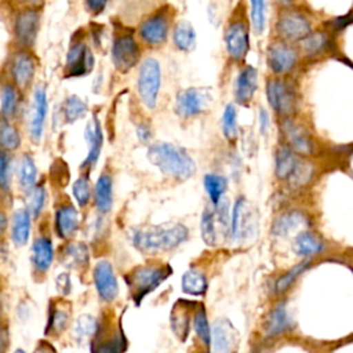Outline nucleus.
Segmentation results:
<instances>
[{
    "label": "nucleus",
    "instance_id": "obj_1",
    "mask_svg": "<svg viewBox=\"0 0 353 353\" xmlns=\"http://www.w3.org/2000/svg\"><path fill=\"white\" fill-rule=\"evenodd\" d=\"M188 236V228L182 223H164L130 230V240L132 245L145 254L170 251L183 243Z\"/></svg>",
    "mask_w": 353,
    "mask_h": 353
},
{
    "label": "nucleus",
    "instance_id": "obj_2",
    "mask_svg": "<svg viewBox=\"0 0 353 353\" xmlns=\"http://www.w3.org/2000/svg\"><path fill=\"white\" fill-rule=\"evenodd\" d=\"M148 160L163 174L175 179H188L196 172L194 160L181 146L168 142H157L149 146Z\"/></svg>",
    "mask_w": 353,
    "mask_h": 353
},
{
    "label": "nucleus",
    "instance_id": "obj_3",
    "mask_svg": "<svg viewBox=\"0 0 353 353\" xmlns=\"http://www.w3.org/2000/svg\"><path fill=\"white\" fill-rule=\"evenodd\" d=\"M171 273L172 269L170 265H145L135 268L125 276V283L130 288L134 302L139 305L141 301L153 290H156Z\"/></svg>",
    "mask_w": 353,
    "mask_h": 353
},
{
    "label": "nucleus",
    "instance_id": "obj_4",
    "mask_svg": "<svg viewBox=\"0 0 353 353\" xmlns=\"http://www.w3.org/2000/svg\"><path fill=\"white\" fill-rule=\"evenodd\" d=\"M266 98L273 112L281 117H290L298 106L295 84L285 76H273L266 80Z\"/></svg>",
    "mask_w": 353,
    "mask_h": 353
},
{
    "label": "nucleus",
    "instance_id": "obj_5",
    "mask_svg": "<svg viewBox=\"0 0 353 353\" xmlns=\"http://www.w3.org/2000/svg\"><path fill=\"white\" fill-rule=\"evenodd\" d=\"M277 39L287 43H299L312 32L310 21L305 14L291 8H283L274 21Z\"/></svg>",
    "mask_w": 353,
    "mask_h": 353
},
{
    "label": "nucleus",
    "instance_id": "obj_6",
    "mask_svg": "<svg viewBox=\"0 0 353 353\" xmlns=\"http://www.w3.org/2000/svg\"><path fill=\"white\" fill-rule=\"evenodd\" d=\"M266 65L273 76H287L298 65L299 51L292 43L277 39L266 47Z\"/></svg>",
    "mask_w": 353,
    "mask_h": 353
},
{
    "label": "nucleus",
    "instance_id": "obj_7",
    "mask_svg": "<svg viewBox=\"0 0 353 353\" xmlns=\"http://www.w3.org/2000/svg\"><path fill=\"white\" fill-rule=\"evenodd\" d=\"M225 47L233 61H244L250 50V26L245 18L237 17L228 23L225 29Z\"/></svg>",
    "mask_w": 353,
    "mask_h": 353
},
{
    "label": "nucleus",
    "instance_id": "obj_8",
    "mask_svg": "<svg viewBox=\"0 0 353 353\" xmlns=\"http://www.w3.org/2000/svg\"><path fill=\"white\" fill-rule=\"evenodd\" d=\"M161 83L160 65L154 58H148L142 62L138 76V91L146 108L153 109L157 102L159 88Z\"/></svg>",
    "mask_w": 353,
    "mask_h": 353
},
{
    "label": "nucleus",
    "instance_id": "obj_9",
    "mask_svg": "<svg viewBox=\"0 0 353 353\" xmlns=\"http://www.w3.org/2000/svg\"><path fill=\"white\" fill-rule=\"evenodd\" d=\"M139 47L131 34H119L113 40L112 61L120 72H128L139 59Z\"/></svg>",
    "mask_w": 353,
    "mask_h": 353
},
{
    "label": "nucleus",
    "instance_id": "obj_10",
    "mask_svg": "<svg viewBox=\"0 0 353 353\" xmlns=\"http://www.w3.org/2000/svg\"><path fill=\"white\" fill-rule=\"evenodd\" d=\"M211 102V95L203 88H188L179 91L175 101V112L181 117H193L203 113Z\"/></svg>",
    "mask_w": 353,
    "mask_h": 353
},
{
    "label": "nucleus",
    "instance_id": "obj_11",
    "mask_svg": "<svg viewBox=\"0 0 353 353\" xmlns=\"http://www.w3.org/2000/svg\"><path fill=\"white\" fill-rule=\"evenodd\" d=\"M94 284L99 298L105 302L113 301L119 294L117 277L109 261H99L94 268Z\"/></svg>",
    "mask_w": 353,
    "mask_h": 353
},
{
    "label": "nucleus",
    "instance_id": "obj_12",
    "mask_svg": "<svg viewBox=\"0 0 353 353\" xmlns=\"http://www.w3.org/2000/svg\"><path fill=\"white\" fill-rule=\"evenodd\" d=\"M214 353H234L239 345V332L226 319H218L211 330Z\"/></svg>",
    "mask_w": 353,
    "mask_h": 353
},
{
    "label": "nucleus",
    "instance_id": "obj_13",
    "mask_svg": "<svg viewBox=\"0 0 353 353\" xmlns=\"http://www.w3.org/2000/svg\"><path fill=\"white\" fill-rule=\"evenodd\" d=\"M258 88V70L245 65L240 69L234 81V99L240 105H248Z\"/></svg>",
    "mask_w": 353,
    "mask_h": 353
},
{
    "label": "nucleus",
    "instance_id": "obj_14",
    "mask_svg": "<svg viewBox=\"0 0 353 353\" xmlns=\"http://www.w3.org/2000/svg\"><path fill=\"white\" fill-rule=\"evenodd\" d=\"M281 132L288 146L299 154H309L313 150V143L306 131L290 117H283Z\"/></svg>",
    "mask_w": 353,
    "mask_h": 353
},
{
    "label": "nucleus",
    "instance_id": "obj_15",
    "mask_svg": "<svg viewBox=\"0 0 353 353\" xmlns=\"http://www.w3.org/2000/svg\"><path fill=\"white\" fill-rule=\"evenodd\" d=\"M252 211L248 207L247 201L240 197L236 200L232 216H230V234L234 239H244L254 230L252 225Z\"/></svg>",
    "mask_w": 353,
    "mask_h": 353
},
{
    "label": "nucleus",
    "instance_id": "obj_16",
    "mask_svg": "<svg viewBox=\"0 0 353 353\" xmlns=\"http://www.w3.org/2000/svg\"><path fill=\"white\" fill-rule=\"evenodd\" d=\"M94 63L91 51L85 47L84 43H73L68 51L66 57V70L68 76H81L90 72Z\"/></svg>",
    "mask_w": 353,
    "mask_h": 353
},
{
    "label": "nucleus",
    "instance_id": "obj_17",
    "mask_svg": "<svg viewBox=\"0 0 353 353\" xmlns=\"http://www.w3.org/2000/svg\"><path fill=\"white\" fill-rule=\"evenodd\" d=\"M46 116H47V94H46V90L41 85H39L33 94L32 113H30V121H29L30 137L34 142H39L41 139Z\"/></svg>",
    "mask_w": 353,
    "mask_h": 353
},
{
    "label": "nucleus",
    "instance_id": "obj_18",
    "mask_svg": "<svg viewBox=\"0 0 353 353\" xmlns=\"http://www.w3.org/2000/svg\"><path fill=\"white\" fill-rule=\"evenodd\" d=\"M39 14L34 10H25L18 14L15 21L17 39L23 46H32L39 32Z\"/></svg>",
    "mask_w": 353,
    "mask_h": 353
},
{
    "label": "nucleus",
    "instance_id": "obj_19",
    "mask_svg": "<svg viewBox=\"0 0 353 353\" xmlns=\"http://www.w3.org/2000/svg\"><path fill=\"white\" fill-rule=\"evenodd\" d=\"M139 33L149 44L164 43L168 34V19L163 14H154L141 25Z\"/></svg>",
    "mask_w": 353,
    "mask_h": 353
},
{
    "label": "nucleus",
    "instance_id": "obj_20",
    "mask_svg": "<svg viewBox=\"0 0 353 353\" xmlns=\"http://www.w3.org/2000/svg\"><path fill=\"white\" fill-rule=\"evenodd\" d=\"M84 135H85V141L88 143V153H87L85 160L81 163V167L87 168V167H92L97 163V160L101 154L102 143H103L102 128H101V124L97 117H92L88 121Z\"/></svg>",
    "mask_w": 353,
    "mask_h": 353
},
{
    "label": "nucleus",
    "instance_id": "obj_21",
    "mask_svg": "<svg viewBox=\"0 0 353 353\" xmlns=\"http://www.w3.org/2000/svg\"><path fill=\"white\" fill-rule=\"evenodd\" d=\"M11 73H12L14 81L19 87H26L32 81L34 74V62L30 58V55L25 52L17 54L12 61Z\"/></svg>",
    "mask_w": 353,
    "mask_h": 353
},
{
    "label": "nucleus",
    "instance_id": "obj_22",
    "mask_svg": "<svg viewBox=\"0 0 353 353\" xmlns=\"http://www.w3.org/2000/svg\"><path fill=\"white\" fill-rule=\"evenodd\" d=\"M57 232L62 239L70 237L79 228V212L73 205H63L57 211Z\"/></svg>",
    "mask_w": 353,
    "mask_h": 353
},
{
    "label": "nucleus",
    "instance_id": "obj_23",
    "mask_svg": "<svg viewBox=\"0 0 353 353\" xmlns=\"http://www.w3.org/2000/svg\"><path fill=\"white\" fill-rule=\"evenodd\" d=\"M54 259V250L51 240L39 237L32 245V262L39 272H46Z\"/></svg>",
    "mask_w": 353,
    "mask_h": 353
},
{
    "label": "nucleus",
    "instance_id": "obj_24",
    "mask_svg": "<svg viewBox=\"0 0 353 353\" xmlns=\"http://www.w3.org/2000/svg\"><path fill=\"white\" fill-rule=\"evenodd\" d=\"M94 197H95V204L97 208L106 214L112 210L113 207V182L112 178L108 174H102L94 189Z\"/></svg>",
    "mask_w": 353,
    "mask_h": 353
},
{
    "label": "nucleus",
    "instance_id": "obj_25",
    "mask_svg": "<svg viewBox=\"0 0 353 353\" xmlns=\"http://www.w3.org/2000/svg\"><path fill=\"white\" fill-rule=\"evenodd\" d=\"M290 325H291V323H290V319L287 314L285 305H284V302H280L268 314V319L265 321V332L269 336H274V335H279V334L284 332L285 330H288Z\"/></svg>",
    "mask_w": 353,
    "mask_h": 353
},
{
    "label": "nucleus",
    "instance_id": "obj_26",
    "mask_svg": "<svg viewBox=\"0 0 353 353\" xmlns=\"http://www.w3.org/2000/svg\"><path fill=\"white\" fill-rule=\"evenodd\" d=\"M299 46L306 58H314L325 52L330 46V37L325 32H310L299 41Z\"/></svg>",
    "mask_w": 353,
    "mask_h": 353
},
{
    "label": "nucleus",
    "instance_id": "obj_27",
    "mask_svg": "<svg viewBox=\"0 0 353 353\" xmlns=\"http://www.w3.org/2000/svg\"><path fill=\"white\" fill-rule=\"evenodd\" d=\"M299 160L290 146H280L276 152V175L280 179H288L295 172Z\"/></svg>",
    "mask_w": 353,
    "mask_h": 353
},
{
    "label": "nucleus",
    "instance_id": "obj_28",
    "mask_svg": "<svg viewBox=\"0 0 353 353\" xmlns=\"http://www.w3.org/2000/svg\"><path fill=\"white\" fill-rule=\"evenodd\" d=\"M30 234V211L19 208L12 215L11 236L15 244L23 245Z\"/></svg>",
    "mask_w": 353,
    "mask_h": 353
},
{
    "label": "nucleus",
    "instance_id": "obj_29",
    "mask_svg": "<svg viewBox=\"0 0 353 353\" xmlns=\"http://www.w3.org/2000/svg\"><path fill=\"white\" fill-rule=\"evenodd\" d=\"M181 287L185 294L203 295L207 290V279L203 272L197 269H189L182 276Z\"/></svg>",
    "mask_w": 353,
    "mask_h": 353
},
{
    "label": "nucleus",
    "instance_id": "obj_30",
    "mask_svg": "<svg viewBox=\"0 0 353 353\" xmlns=\"http://www.w3.org/2000/svg\"><path fill=\"white\" fill-rule=\"evenodd\" d=\"M186 302H178L175 303V306L172 307L171 316H170V321H171V328L174 331V334L181 339L185 341L188 334H189V321L190 317L188 314V309H186Z\"/></svg>",
    "mask_w": 353,
    "mask_h": 353
},
{
    "label": "nucleus",
    "instance_id": "obj_31",
    "mask_svg": "<svg viewBox=\"0 0 353 353\" xmlns=\"http://www.w3.org/2000/svg\"><path fill=\"white\" fill-rule=\"evenodd\" d=\"M174 44L178 50L189 52L196 47V32L188 21H181L174 29Z\"/></svg>",
    "mask_w": 353,
    "mask_h": 353
},
{
    "label": "nucleus",
    "instance_id": "obj_32",
    "mask_svg": "<svg viewBox=\"0 0 353 353\" xmlns=\"http://www.w3.org/2000/svg\"><path fill=\"white\" fill-rule=\"evenodd\" d=\"M305 222H306V219L301 212L290 211V212L283 214V215H280L279 218L274 219L273 226H272V232L276 236H285L291 230H294L295 228L301 226Z\"/></svg>",
    "mask_w": 353,
    "mask_h": 353
},
{
    "label": "nucleus",
    "instance_id": "obj_33",
    "mask_svg": "<svg viewBox=\"0 0 353 353\" xmlns=\"http://www.w3.org/2000/svg\"><path fill=\"white\" fill-rule=\"evenodd\" d=\"M62 262L68 268H81L88 263V250L83 243H72L65 247L62 254Z\"/></svg>",
    "mask_w": 353,
    "mask_h": 353
},
{
    "label": "nucleus",
    "instance_id": "obj_34",
    "mask_svg": "<svg viewBox=\"0 0 353 353\" xmlns=\"http://www.w3.org/2000/svg\"><path fill=\"white\" fill-rule=\"evenodd\" d=\"M36 178H37V168L32 160L30 156L25 154L22 156L19 165H18V179L19 185L28 192L32 190L36 186Z\"/></svg>",
    "mask_w": 353,
    "mask_h": 353
},
{
    "label": "nucleus",
    "instance_id": "obj_35",
    "mask_svg": "<svg viewBox=\"0 0 353 353\" xmlns=\"http://www.w3.org/2000/svg\"><path fill=\"white\" fill-rule=\"evenodd\" d=\"M203 183H204V189L210 197V200L216 204L225 190H226V186H228V182H226V178L222 176V175H218V174H207L203 179Z\"/></svg>",
    "mask_w": 353,
    "mask_h": 353
},
{
    "label": "nucleus",
    "instance_id": "obj_36",
    "mask_svg": "<svg viewBox=\"0 0 353 353\" xmlns=\"http://www.w3.org/2000/svg\"><path fill=\"white\" fill-rule=\"evenodd\" d=\"M294 247L299 255H313L323 250L321 241L310 232L299 233L295 239Z\"/></svg>",
    "mask_w": 353,
    "mask_h": 353
},
{
    "label": "nucleus",
    "instance_id": "obj_37",
    "mask_svg": "<svg viewBox=\"0 0 353 353\" xmlns=\"http://www.w3.org/2000/svg\"><path fill=\"white\" fill-rule=\"evenodd\" d=\"M97 330H98L97 319L92 317L91 314H81V316H79V319L74 323L73 335H74L76 341L84 342L85 339L95 335Z\"/></svg>",
    "mask_w": 353,
    "mask_h": 353
},
{
    "label": "nucleus",
    "instance_id": "obj_38",
    "mask_svg": "<svg viewBox=\"0 0 353 353\" xmlns=\"http://www.w3.org/2000/svg\"><path fill=\"white\" fill-rule=\"evenodd\" d=\"M250 1V22L254 32L262 34L266 23V0H248Z\"/></svg>",
    "mask_w": 353,
    "mask_h": 353
},
{
    "label": "nucleus",
    "instance_id": "obj_39",
    "mask_svg": "<svg viewBox=\"0 0 353 353\" xmlns=\"http://www.w3.org/2000/svg\"><path fill=\"white\" fill-rule=\"evenodd\" d=\"M63 119L66 123H74L76 120L81 119L87 112V105L79 97L72 95L63 103Z\"/></svg>",
    "mask_w": 353,
    "mask_h": 353
},
{
    "label": "nucleus",
    "instance_id": "obj_40",
    "mask_svg": "<svg viewBox=\"0 0 353 353\" xmlns=\"http://www.w3.org/2000/svg\"><path fill=\"white\" fill-rule=\"evenodd\" d=\"M125 350V339L123 334L113 335L110 339L95 341L91 353H123Z\"/></svg>",
    "mask_w": 353,
    "mask_h": 353
},
{
    "label": "nucleus",
    "instance_id": "obj_41",
    "mask_svg": "<svg viewBox=\"0 0 353 353\" xmlns=\"http://www.w3.org/2000/svg\"><path fill=\"white\" fill-rule=\"evenodd\" d=\"M201 237L207 245H215L216 230H215V214L211 210H204L200 221Z\"/></svg>",
    "mask_w": 353,
    "mask_h": 353
},
{
    "label": "nucleus",
    "instance_id": "obj_42",
    "mask_svg": "<svg viewBox=\"0 0 353 353\" xmlns=\"http://www.w3.org/2000/svg\"><path fill=\"white\" fill-rule=\"evenodd\" d=\"M222 131L223 135L233 141L237 137V112L233 103L226 105L223 114H222Z\"/></svg>",
    "mask_w": 353,
    "mask_h": 353
},
{
    "label": "nucleus",
    "instance_id": "obj_43",
    "mask_svg": "<svg viewBox=\"0 0 353 353\" xmlns=\"http://www.w3.org/2000/svg\"><path fill=\"white\" fill-rule=\"evenodd\" d=\"M21 142L18 131L7 121L0 123V146L6 150H14Z\"/></svg>",
    "mask_w": 353,
    "mask_h": 353
},
{
    "label": "nucleus",
    "instance_id": "obj_44",
    "mask_svg": "<svg viewBox=\"0 0 353 353\" xmlns=\"http://www.w3.org/2000/svg\"><path fill=\"white\" fill-rule=\"evenodd\" d=\"M193 327H194V331H196L197 336L205 345H210V342H211V328L208 325V320H207L204 309H200V310L196 312V314L193 317Z\"/></svg>",
    "mask_w": 353,
    "mask_h": 353
},
{
    "label": "nucleus",
    "instance_id": "obj_45",
    "mask_svg": "<svg viewBox=\"0 0 353 353\" xmlns=\"http://www.w3.org/2000/svg\"><path fill=\"white\" fill-rule=\"evenodd\" d=\"M307 266H309V262H307V261L295 265L290 272H287L284 276H281V277L276 281L274 290H276L277 292H284V291L295 281V279H296L302 272H305V269H306Z\"/></svg>",
    "mask_w": 353,
    "mask_h": 353
},
{
    "label": "nucleus",
    "instance_id": "obj_46",
    "mask_svg": "<svg viewBox=\"0 0 353 353\" xmlns=\"http://www.w3.org/2000/svg\"><path fill=\"white\" fill-rule=\"evenodd\" d=\"M17 108V92L11 85L3 87L1 91V105H0V112L3 117H11L15 112Z\"/></svg>",
    "mask_w": 353,
    "mask_h": 353
},
{
    "label": "nucleus",
    "instance_id": "obj_47",
    "mask_svg": "<svg viewBox=\"0 0 353 353\" xmlns=\"http://www.w3.org/2000/svg\"><path fill=\"white\" fill-rule=\"evenodd\" d=\"M73 196L76 199V201L79 203V205L84 207L87 205L90 197H91V188H90V181L87 176H80L72 188Z\"/></svg>",
    "mask_w": 353,
    "mask_h": 353
},
{
    "label": "nucleus",
    "instance_id": "obj_48",
    "mask_svg": "<svg viewBox=\"0 0 353 353\" xmlns=\"http://www.w3.org/2000/svg\"><path fill=\"white\" fill-rule=\"evenodd\" d=\"M46 203V189L43 186H34L30 192L29 199V211L33 216H37Z\"/></svg>",
    "mask_w": 353,
    "mask_h": 353
},
{
    "label": "nucleus",
    "instance_id": "obj_49",
    "mask_svg": "<svg viewBox=\"0 0 353 353\" xmlns=\"http://www.w3.org/2000/svg\"><path fill=\"white\" fill-rule=\"evenodd\" d=\"M68 313L62 309H54L51 312V317L48 320V327L57 332H61L66 328L68 324Z\"/></svg>",
    "mask_w": 353,
    "mask_h": 353
},
{
    "label": "nucleus",
    "instance_id": "obj_50",
    "mask_svg": "<svg viewBox=\"0 0 353 353\" xmlns=\"http://www.w3.org/2000/svg\"><path fill=\"white\" fill-rule=\"evenodd\" d=\"M215 205H216L215 215H216L219 223L222 225V228L223 229L230 228V216L232 215H229V201H228V199L222 197Z\"/></svg>",
    "mask_w": 353,
    "mask_h": 353
},
{
    "label": "nucleus",
    "instance_id": "obj_51",
    "mask_svg": "<svg viewBox=\"0 0 353 353\" xmlns=\"http://www.w3.org/2000/svg\"><path fill=\"white\" fill-rule=\"evenodd\" d=\"M0 186L3 189L10 186V160L4 150H0Z\"/></svg>",
    "mask_w": 353,
    "mask_h": 353
},
{
    "label": "nucleus",
    "instance_id": "obj_52",
    "mask_svg": "<svg viewBox=\"0 0 353 353\" xmlns=\"http://www.w3.org/2000/svg\"><path fill=\"white\" fill-rule=\"evenodd\" d=\"M57 288L61 294L63 295H68L72 290V284H70V279H69V274L68 273H61L58 277H57Z\"/></svg>",
    "mask_w": 353,
    "mask_h": 353
},
{
    "label": "nucleus",
    "instance_id": "obj_53",
    "mask_svg": "<svg viewBox=\"0 0 353 353\" xmlns=\"http://www.w3.org/2000/svg\"><path fill=\"white\" fill-rule=\"evenodd\" d=\"M108 0H85L87 8L90 10V12H92L94 15H98L103 11L105 6H106Z\"/></svg>",
    "mask_w": 353,
    "mask_h": 353
},
{
    "label": "nucleus",
    "instance_id": "obj_54",
    "mask_svg": "<svg viewBox=\"0 0 353 353\" xmlns=\"http://www.w3.org/2000/svg\"><path fill=\"white\" fill-rule=\"evenodd\" d=\"M137 137H138V139H139L141 142H148V141L150 139V137H152V132H150L149 125H146V124H139V125L137 127Z\"/></svg>",
    "mask_w": 353,
    "mask_h": 353
},
{
    "label": "nucleus",
    "instance_id": "obj_55",
    "mask_svg": "<svg viewBox=\"0 0 353 353\" xmlns=\"http://www.w3.org/2000/svg\"><path fill=\"white\" fill-rule=\"evenodd\" d=\"M259 125H261V131L266 132L268 127H269V116L266 113L265 109H259Z\"/></svg>",
    "mask_w": 353,
    "mask_h": 353
},
{
    "label": "nucleus",
    "instance_id": "obj_56",
    "mask_svg": "<svg viewBox=\"0 0 353 353\" xmlns=\"http://www.w3.org/2000/svg\"><path fill=\"white\" fill-rule=\"evenodd\" d=\"M34 353H57V352L52 349L51 345H48V343H46V342H41V343L37 346V349H36Z\"/></svg>",
    "mask_w": 353,
    "mask_h": 353
},
{
    "label": "nucleus",
    "instance_id": "obj_57",
    "mask_svg": "<svg viewBox=\"0 0 353 353\" xmlns=\"http://www.w3.org/2000/svg\"><path fill=\"white\" fill-rule=\"evenodd\" d=\"M281 10L283 8H290L294 4V0H273Z\"/></svg>",
    "mask_w": 353,
    "mask_h": 353
},
{
    "label": "nucleus",
    "instance_id": "obj_58",
    "mask_svg": "<svg viewBox=\"0 0 353 353\" xmlns=\"http://www.w3.org/2000/svg\"><path fill=\"white\" fill-rule=\"evenodd\" d=\"M6 226H7V218H6V215L0 211V234L4 232Z\"/></svg>",
    "mask_w": 353,
    "mask_h": 353
},
{
    "label": "nucleus",
    "instance_id": "obj_59",
    "mask_svg": "<svg viewBox=\"0 0 353 353\" xmlns=\"http://www.w3.org/2000/svg\"><path fill=\"white\" fill-rule=\"evenodd\" d=\"M19 1H23V3H28V4H32V6H37L41 3V0H19Z\"/></svg>",
    "mask_w": 353,
    "mask_h": 353
},
{
    "label": "nucleus",
    "instance_id": "obj_60",
    "mask_svg": "<svg viewBox=\"0 0 353 353\" xmlns=\"http://www.w3.org/2000/svg\"><path fill=\"white\" fill-rule=\"evenodd\" d=\"M4 350V336H3V332L0 330V353H3Z\"/></svg>",
    "mask_w": 353,
    "mask_h": 353
},
{
    "label": "nucleus",
    "instance_id": "obj_61",
    "mask_svg": "<svg viewBox=\"0 0 353 353\" xmlns=\"http://www.w3.org/2000/svg\"><path fill=\"white\" fill-rule=\"evenodd\" d=\"M14 353H25V350H22V349H17Z\"/></svg>",
    "mask_w": 353,
    "mask_h": 353
}]
</instances>
